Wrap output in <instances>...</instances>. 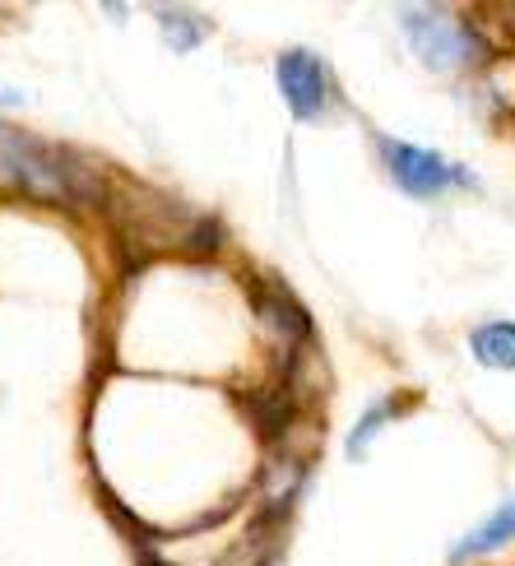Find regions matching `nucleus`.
Returning <instances> with one entry per match:
<instances>
[{
  "instance_id": "f257e3e1",
  "label": "nucleus",
  "mask_w": 515,
  "mask_h": 566,
  "mask_svg": "<svg viewBox=\"0 0 515 566\" xmlns=\"http://www.w3.org/2000/svg\"><path fill=\"white\" fill-rule=\"evenodd\" d=\"M0 191H23L38 200H84L93 181L84 177L80 158L0 122Z\"/></svg>"
},
{
  "instance_id": "39448f33",
  "label": "nucleus",
  "mask_w": 515,
  "mask_h": 566,
  "mask_svg": "<svg viewBox=\"0 0 515 566\" xmlns=\"http://www.w3.org/2000/svg\"><path fill=\"white\" fill-rule=\"evenodd\" d=\"M506 544H515V502H506L502 511H493L483 525H474L470 534L455 544V553H451V562L455 566H464V562H474V557H487V553H497V548H506Z\"/></svg>"
},
{
  "instance_id": "6e6552de",
  "label": "nucleus",
  "mask_w": 515,
  "mask_h": 566,
  "mask_svg": "<svg viewBox=\"0 0 515 566\" xmlns=\"http://www.w3.org/2000/svg\"><path fill=\"white\" fill-rule=\"evenodd\" d=\"M158 23H162V33H168L172 46H196L204 33V19L186 14V10H158Z\"/></svg>"
},
{
  "instance_id": "7ed1b4c3",
  "label": "nucleus",
  "mask_w": 515,
  "mask_h": 566,
  "mask_svg": "<svg viewBox=\"0 0 515 566\" xmlns=\"http://www.w3.org/2000/svg\"><path fill=\"white\" fill-rule=\"evenodd\" d=\"M381 163L386 172L395 177V186L418 200L428 196H441L451 181H470V172L455 168V163H446L441 154L423 149V145H409V139H381Z\"/></svg>"
},
{
  "instance_id": "1a4fd4ad",
  "label": "nucleus",
  "mask_w": 515,
  "mask_h": 566,
  "mask_svg": "<svg viewBox=\"0 0 515 566\" xmlns=\"http://www.w3.org/2000/svg\"><path fill=\"white\" fill-rule=\"evenodd\" d=\"M390 413H395V399H381V405L371 409V413H362V422L354 428V437H348V455H362V451H367V437H377L381 422H386Z\"/></svg>"
},
{
  "instance_id": "9d476101",
  "label": "nucleus",
  "mask_w": 515,
  "mask_h": 566,
  "mask_svg": "<svg viewBox=\"0 0 515 566\" xmlns=\"http://www.w3.org/2000/svg\"><path fill=\"white\" fill-rule=\"evenodd\" d=\"M0 103H6V107H14V103H23V93H19V88H6V84H0Z\"/></svg>"
},
{
  "instance_id": "0eeeda50",
  "label": "nucleus",
  "mask_w": 515,
  "mask_h": 566,
  "mask_svg": "<svg viewBox=\"0 0 515 566\" xmlns=\"http://www.w3.org/2000/svg\"><path fill=\"white\" fill-rule=\"evenodd\" d=\"M483 88H487V98H493L502 112H515V56H502V61L487 65Z\"/></svg>"
},
{
  "instance_id": "20e7f679",
  "label": "nucleus",
  "mask_w": 515,
  "mask_h": 566,
  "mask_svg": "<svg viewBox=\"0 0 515 566\" xmlns=\"http://www.w3.org/2000/svg\"><path fill=\"white\" fill-rule=\"evenodd\" d=\"M278 88H284L297 122H316L330 107V75H325L320 56L307 52V46H288L278 56Z\"/></svg>"
},
{
  "instance_id": "423d86ee",
  "label": "nucleus",
  "mask_w": 515,
  "mask_h": 566,
  "mask_svg": "<svg viewBox=\"0 0 515 566\" xmlns=\"http://www.w3.org/2000/svg\"><path fill=\"white\" fill-rule=\"evenodd\" d=\"M470 353L483 367L515 371V321H487L470 335Z\"/></svg>"
},
{
  "instance_id": "f03ea898",
  "label": "nucleus",
  "mask_w": 515,
  "mask_h": 566,
  "mask_svg": "<svg viewBox=\"0 0 515 566\" xmlns=\"http://www.w3.org/2000/svg\"><path fill=\"white\" fill-rule=\"evenodd\" d=\"M400 23L409 33V46L418 52V61L432 65V70H470L483 61V38L464 23L455 10H441V6H404Z\"/></svg>"
}]
</instances>
